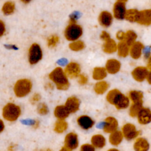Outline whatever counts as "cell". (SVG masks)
Listing matches in <instances>:
<instances>
[{"mask_svg": "<svg viewBox=\"0 0 151 151\" xmlns=\"http://www.w3.org/2000/svg\"><path fill=\"white\" fill-rule=\"evenodd\" d=\"M70 48L75 51H78L84 48V44L81 41H74L69 45Z\"/></svg>", "mask_w": 151, "mask_h": 151, "instance_id": "836d02e7", "label": "cell"}, {"mask_svg": "<svg viewBox=\"0 0 151 151\" xmlns=\"http://www.w3.org/2000/svg\"><path fill=\"white\" fill-rule=\"evenodd\" d=\"M59 41V37L57 35H52L49 37L47 41L48 45L49 47H54Z\"/></svg>", "mask_w": 151, "mask_h": 151, "instance_id": "e575fe53", "label": "cell"}, {"mask_svg": "<svg viewBox=\"0 0 151 151\" xmlns=\"http://www.w3.org/2000/svg\"><path fill=\"white\" fill-rule=\"evenodd\" d=\"M113 17L109 12L104 11L100 13L99 17L100 24L103 27H109L113 22Z\"/></svg>", "mask_w": 151, "mask_h": 151, "instance_id": "d6986e66", "label": "cell"}, {"mask_svg": "<svg viewBox=\"0 0 151 151\" xmlns=\"http://www.w3.org/2000/svg\"><path fill=\"white\" fill-rule=\"evenodd\" d=\"M42 151H51L50 149H47L45 150H42Z\"/></svg>", "mask_w": 151, "mask_h": 151, "instance_id": "681fc988", "label": "cell"}, {"mask_svg": "<svg viewBox=\"0 0 151 151\" xmlns=\"http://www.w3.org/2000/svg\"><path fill=\"white\" fill-rule=\"evenodd\" d=\"M80 65L75 62H71L65 67L64 71L68 77L71 78L77 77L80 74Z\"/></svg>", "mask_w": 151, "mask_h": 151, "instance_id": "8fae6325", "label": "cell"}, {"mask_svg": "<svg viewBox=\"0 0 151 151\" xmlns=\"http://www.w3.org/2000/svg\"><path fill=\"white\" fill-rule=\"evenodd\" d=\"M109 85L105 81H99L94 86V91L98 94H104L109 88Z\"/></svg>", "mask_w": 151, "mask_h": 151, "instance_id": "4316f807", "label": "cell"}, {"mask_svg": "<svg viewBox=\"0 0 151 151\" xmlns=\"http://www.w3.org/2000/svg\"><path fill=\"white\" fill-rule=\"evenodd\" d=\"M21 1H22L24 3H28L29 1H31V0H21Z\"/></svg>", "mask_w": 151, "mask_h": 151, "instance_id": "7dc6e473", "label": "cell"}, {"mask_svg": "<svg viewBox=\"0 0 151 151\" xmlns=\"http://www.w3.org/2000/svg\"><path fill=\"white\" fill-rule=\"evenodd\" d=\"M146 80L149 83V84H151V70L149 71L148 74H147V77H146Z\"/></svg>", "mask_w": 151, "mask_h": 151, "instance_id": "7bdbcfd3", "label": "cell"}, {"mask_svg": "<svg viewBox=\"0 0 151 151\" xmlns=\"http://www.w3.org/2000/svg\"><path fill=\"white\" fill-rule=\"evenodd\" d=\"M42 57V52L40 46L36 43H34L30 47L28 51L29 63L33 65L39 62Z\"/></svg>", "mask_w": 151, "mask_h": 151, "instance_id": "8992f818", "label": "cell"}, {"mask_svg": "<svg viewBox=\"0 0 151 151\" xmlns=\"http://www.w3.org/2000/svg\"><path fill=\"white\" fill-rule=\"evenodd\" d=\"M136 38H137L136 34L132 30H129L126 32L125 38L124 41H125L126 44L130 47L134 42H136Z\"/></svg>", "mask_w": 151, "mask_h": 151, "instance_id": "4dcf8cb0", "label": "cell"}, {"mask_svg": "<svg viewBox=\"0 0 151 151\" xmlns=\"http://www.w3.org/2000/svg\"><path fill=\"white\" fill-rule=\"evenodd\" d=\"M78 77V82L79 84L83 85L87 83V81H88V78L87 77V76H86L84 74H80L77 77Z\"/></svg>", "mask_w": 151, "mask_h": 151, "instance_id": "74e56055", "label": "cell"}, {"mask_svg": "<svg viewBox=\"0 0 151 151\" xmlns=\"http://www.w3.org/2000/svg\"><path fill=\"white\" fill-rule=\"evenodd\" d=\"M60 151H71V150H69L68 149H67V147H65V146H64V147H63L60 150Z\"/></svg>", "mask_w": 151, "mask_h": 151, "instance_id": "f6af8a7d", "label": "cell"}, {"mask_svg": "<svg viewBox=\"0 0 151 151\" xmlns=\"http://www.w3.org/2000/svg\"><path fill=\"white\" fill-rule=\"evenodd\" d=\"M107 151H119V150L116 148H111V149H110L109 150H108Z\"/></svg>", "mask_w": 151, "mask_h": 151, "instance_id": "bcb514c9", "label": "cell"}, {"mask_svg": "<svg viewBox=\"0 0 151 151\" xmlns=\"http://www.w3.org/2000/svg\"><path fill=\"white\" fill-rule=\"evenodd\" d=\"M40 99H41L40 95L39 94H38V93H35V94H34L32 96V97H31L30 101H31V103L34 104V103H37V102H38V101H39L40 100Z\"/></svg>", "mask_w": 151, "mask_h": 151, "instance_id": "f35d334b", "label": "cell"}, {"mask_svg": "<svg viewBox=\"0 0 151 151\" xmlns=\"http://www.w3.org/2000/svg\"><path fill=\"white\" fill-rule=\"evenodd\" d=\"M78 125L84 130L91 129L94 124V121L87 115H81L77 119Z\"/></svg>", "mask_w": 151, "mask_h": 151, "instance_id": "4fadbf2b", "label": "cell"}, {"mask_svg": "<svg viewBox=\"0 0 151 151\" xmlns=\"http://www.w3.org/2000/svg\"><path fill=\"white\" fill-rule=\"evenodd\" d=\"M149 71L148 68L146 67L139 66L134 68L132 71V76L136 81L142 82L146 79Z\"/></svg>", "mask_w": 151, "mask_h": 151, "instance_id": "30bf717a", "label": "cell"}, {"mask_svg": "<svg viewBox=\"0 0 151 151\" xmlns=\"http://www.w3.org/2000/svg\"><path fill=\"white\" fill-rule=\"evenodd\" d=\"M143 48L144 46L141 42L136 41L130 47L129 54L133 59H138L141 57Z\"/></svg>", "mask_w": 151, "mask_h": 151, "instance_id": "e0dca14e", "label": "cell"}, {"mask_svg": "<svg viewBox=\"0 0 151 151\" xmlns=\"http://www.w3.org/2000/svg\"><path fill=\"white\" fill-rule=\"evenodd\" d=\"M118 122L117 119L112 116L107 117L104 122L103 130L107 133H111L117 130Z\"/></svg>", "mask_w": 151, "mask_h": 151, "instance_id": "7c38bea8", "label": "cell"}, {"mask_svg": "<svg viewBox=\"0 0 151 151\" xmlns=\"http://www.w3.org/2000/svg\"><path fill=\"white\" fill-rule=\"evenodd\" d=\"M4 127H5V126H4V123L3 121L1 119H0V133L4 130Z\"/></svg>", "mask_w": 151, "mask_h": 151, "instance_id": "ee69618b", "label": "cell"}, {"mask_svg": "<svg viewBox=\"0 0 151 151\" xmlns=\"http://www.w3.org/2000/svg\"><path fill=\"white\" fill-rule=\"evenodd\" d=\"M138 122L141 124H147L151 122V111L149 109L143 107L137 116Z\"/></svg>", "mask_w": 151, "mask_h": 151, "instance_id": "5bb4252c", "label": "cell"}, {"mask_svg": "<svg viewBox=\"0 0 151 151\" xmlns=\"http://www.w3.org/2000/svg\"><path fill=\"white\" fill-rule=\"evenodd\" d=\"M80 151H95V147L91 144L86 143L81 145Z\"/></svg>", "mask_w": 151, "mask_h": 151, "instance_id": "8d00e7d4", "label": "cell"}, {"mask_svg": "<svg viewBox=\"0 0 151 151\" xmlns=\"http://www.w3.org/2000/svg\"><path fill=\"white\" fill-rule=\"evenodd\" d=\"M123 135L122 131L116 130L110 133L109 136V142L113 146H118L121 143L123 139Z\"/></svg>", "mask_w": 151, "mask_h": 151, "instance_id": "603a6c76", "label": "cell"}, {"mask_svg": "<svg viewBox=\"0 0 151 151\" xmlns=\"http://www.w3.org/2000/svg\"><path fill=\"white\" fill-rule=\"evenodd\" d=\"M122 132L123 137L127 140H131L136 139L140 133L137 130L136 126L132 123H126L122 128Z\"/></svg>", "mask_w": 151, "mask_h": 151, "instance_id": "52a82bcc", "label": "cell"}, {"mask_svg": "<svg viewBox=\"0 0 151 151\" xmlns=\"http://www.w3.org/2000/svg\"><path fill=\"white\" fill-rule=\"evenodd\" d=\"M83 34L82 28L75 23H70L64 31V35L67 40L74 41L80 38Z\"/></svg>", "mask_w": 151, "mask_h": 151, "instance_id": "5b68a950", "label": "cell"}, {"mask_svg": "<svg viewBox=\"0 0 151 151\" xmlns=\"http://www.w3.org/2000/svg\"><path fill=\"white\" fill-rule=\"evenodd\" d=\"M5 31V27L3 21L0 20V37H1Z\"/></svg>", "mask_w": 151, "mask_h": 151, "instance_id": "b9f144b4", "label": "cell"}, {"mask_svg": "<svg viewBox=\"0 0 151 151\" xmlns=\"http://www.w3.org/2000/svg\"><path fill=\"white\" fill-rule=\"evenodd\" d=\"M37 111L39 114L41 115H45L48 113V109L47 105L44 103H40L38 106Z\"/></svg>", "mask_w": 151, "mask_h": 151, "instance_id": "d590c367", "label": "cell"}, {"mask_svg": "<svg viewBox=\"0 0 151 151\" xmlns=\"http://www.w3.org/2000/svg\"><path fill=\"white\" fill-rule=\"evenodd\" d=\"M50 79L55 84L57 88L61 90H65L69 87L68 77L64 70L61 67H57L49 74Z\"/></svg>", "mask_w": 151, "mask_h": 151, "instance_id": "7a4b0ae2", "label": "cell"}, {"mask_svg": "<svg viewBox=\"0 0 151 151\" xmlns=\"http://www.w3.org/2000/svg\"><path fill=\"white\" fill-rule=\"evenodd\" d=\"M68 127V124L64 120H60L55 123L54 130L55 132L58 133H61L65 132Z\"/></svg>", "mask_w": 151, "mask_h": 151, "instance_id": "f1b7e54d", "label": "cell"}, {"mask_svg": "<svg viewBox=\"0 0 151 151\" xmlns=\"http://www.w3.org/2000/svg\"><path fill=\"white\" fill-rule=\"evenodd\" d=\"M15 4L13 2L8 1L4 4L2 8V11L3 13L5 15H9L14 11Z\"/></svg>", "mask_w": 151, "mask_h": 151, "instance_id": "d6a6232c", "label": "cell"}, {"mask_svg": "<svg viewBox=\"0 0 151 151\" xmlns=\"http://www.w3.org/2000/svg\"><path fill=\"white\" fill-rule=\"evenodd\" d=\"M133 149L135 151H147L149 149V143L146 139L139 137L136 140Z\"/></svg>", "mask_w": 151, "mask_h": 151, "instance_id": "ffe728a7", "label": "cell"}, {"mask_svg": "<svg viewBox=\"0 0 151 151\" xmlns=\"http://www.w3.org/2000/svg\"><path fill=\"white\" fill-rule=\"evenodd\" d=\"M107 72L104 67H96L93 71V78L96 80L101 81L107 76Z\"/></svg>", "mask_w": 151, "mask_h": 151, "instance_id": "484cf974", "label": "cell"}, {"mask_svg": "<svg viewBox=\"0 0 151 151\" xmlns=\"http://www.w3.org/2000/svg\"><path fill=\"white\" fill-rule=\"evenodd\" d=\"M106 100L118 110L127 108L130 103L129 97L122 93L118 89H113L109 91L107 94Z\"/></svg>", "mask_w": 151, "mask_h": 151, "instance_id": "6da1fadb", "label": "cell"}, {"mask_svg": "<svg viewBox=\"0 0 151 151\" xmlns=\"http://www.w3.org/2000/svg\"><path fill=\"white\" fill-rule=\"evenodd\" d=\"M143 103H132L129 109V114L131 117H137L140 110L143 108Z\"/></svg>", "mask_w": 151, "mask_h": 151, "instance_id": "f546056e", "label": "cell"}, {"mask_svg": "<svg viewBox=\"0 0 151 151\" xmlns=\"http://www.w3.org/2000/svg\"><path fill=\"white\" fill-rule=\"evenodd\" d=\"M139 11L134 9H130L127 11L125 18L130 22H137Z\"/></svg>", "mask_w": 151, "mask_h": 151, "instance_id": "1f68e13d", "label": "cell"}, {"mask_svg": "<svg viewBox=\"0 0 151 151\" xmlns=\"http://www.w3.org/2000/svg\"><path fill=\"white\" fill-rule=\"evenodd\" d=\"M70 112L66 108L65 105L57 106L54 111V116L60 120H64L70 114Z\"/></svg>", "mask_w": 151, "mask_h": 151, "instance_id": "44dd1931", "label": "cell"}, {"mask_svg": "<svg viewBox=\"0 0 151 151\" xmlns=\"http://www.w3.org/2000/svg\"><path fill=\"white\" fill-rule=\"evenodd\" d=\"M127 11L125 2L117 1L113 6V16L117 19H123L125 18Z\"/></svg>", "mask_w": 151, "mask_h": 151, "instance_id": "ba28073f", "label": "cell"}, {"mask_svg": "<svg viewBox=\"0 0 151 151\" xmlns=\"http://www.w3.org/2000/svg\"><path fill=\"white\" fill-rule=\"evenodd\" d=\"M118 55L121 57H126L129 54L130 46L124 41H120L117 44V48Z\"/></svg>", "mask_w": 151, "mask_h": 151, "instance_id": "d4e9b609", "label": "cell"}, {"mask_svg": "<svg viewBox=\"0 0 151 151\" xmlns=\"http://www.w3.org/2000/svg\"><path fill=\"white\" fill-rule=\"evenodd\" d=\"M65 106L70 113H75L79 109L80 101L77 97L74 96L70 97L67 99L65 103Z\"/></svg>", "mask_w": 151, "mask_h": 151, "instance_id": "ac0fdd59", "label": "cell"}, {"mask_svg": "<svg viewBox=\"0 0 151 151\" xmlns=\"http://www.w3.org/2000/svg\"><path fill=\"white\" fill-rule=\"evenodd\" d=\"M121 64L119 61L116 59H110L107 61L105 68L107 73L114 74L118 73L120 69Z\"/></svg>", "mask_w": 151, "mask_h": 151, "instance_id": "9a60e30c", "label": "cell"}, {"mask_svg": "<svg viewBox=\"0 0 151 151\" xmlns=\"http://www.w3.org/2000/svg\"><path fill=\"white\" fill-rule=\"evenodd\" d=\"M91 145L95 147L98 149L103 148L106 143L105 137L100 134H94L91 137Z\"/></svg>", "mask_w": 151, "mask_h": 151, "instance_id": "7402d4cb", "label": "cell"}, {"mask_svg": "<svg viewBox=\"0 0 151 151\" xmlns=\"http://www.w3.org/2000/svg\"><path fill=\"white\" fill-rule=\"evenodd\" d=\"M31 88V81L28 79L23 78L18 80L15 83L14 87V91L17 97H24L29 93Z\"/></svg>", "mask_w": 151, "mask_h": 151, "instance_id": "277c9868", "label": "cell"}, {"mask_svg": "<svg viewBox=\"0 0 151 151\" xmlns=\"http://www.w3.org/2000/svg\"><path fill=\"white\" fill-rule=\"evenodd\" d=\"M143 94L142 91L132 90L129 93V98L132 103H143Z\"/></svg>", "mask_w": 151, "mask_h": 151, "instance_id": "83f0119b", "label": "cell"}, {"mask_svg": "<svg viewBox=\"0 0 151 151\" xmlns=\"http://www.w3.org/2000/svg\"><path fill=\"white\" fill-rule=\"evenodd\" d=\"M125 34H126V32L120 31L117 32V33L116 34V37L117 38V40H119L120 41H122L124 40Z\"/></svg>", "mask_w": 151, "mask_h": 151, "instance_id": "ab89813d", "label": "cell"}, {"mask_svg": "<svg viewBox=\"0 0 151 151\" xmlns=\"http://www.w3.org/2000/svg\"><path fill=\"white\" fill-rule=\"evenodd\" d=\"M21 110L19 106L9 103L3 108L2 116L4 118L9 122H14L19 117Z\"/></svg>", "mask_w": 151, "mask_h": 151, "instance_id": "3957f363", "label": "cell"}, {"mask_svg": "<svg viewBox=\"0 0 151 151\" xmlns=\"http://www.w3.org/2000/svg\"><path fill=\"white\" fill-rule=\"evenodd\" d=\"M136 22L145 25H151V9L139 11Z\"/></svg>", "mask_w": 151, "mask_h": 151, "instance_id": "2e32d148", "label": "cell"}, {"mask_svg": "<svg viewBox=\"0 0 151 151\" xmlns=\"http://www.w3.org/2000/svg\"><path fill=\"white\" fill-rule=\"evenodd\" d=\"M78 146V136L74 132L68 133L64 139V146L71 151L76 149Z\"/></svg>", "mask_w": 151, "mask_h": 151, "instance_id": "9c48e42d", "label": "cell"}, {"mask_svg": "<svg viewBox=\"0 0 151 151\" xmlns=\"http://www.w3.org/2000/svg\"><path fill=\"white\" fill-rule=\"evenodd\" d=\"M117 44L111 38L104 41V43L103 44V51L109 54L113 53L117 51Z\"/></svg>", "mask_w": 151, "mask_h": 151, "instance_id": "cb8c5ba5", "label": "cell"}, {"mask_svg": "<svg viewBox=\"0 0 151 151\" xmlns=\"http://www.w3.org/2000/svg\"><path fill=\"white\" fill-rule=\"evenodd\" d=\"M100 37L104 41L106 40H109V38H110V35L109 34L108 32H106V31H103L101 35H100Z\"/></svg>", "mask_w": 151, "mask_h": 151, "instance_id": "60d3db41", "label": "cell"}, {"mask_svg": "<svg viewBox=\"0 0 151 151\" xmlns=\"http://www.w3.org/2000/svg\"><path fill=\"white\" fill-rule=\"evenodd\" d=\"M117 1H123V2H126L127 0H117Z\"/></svg>", "mask_w": 151, "mask_h": 151, "instance_id": "c3c4849f", "label": "cell"}]
</instances>
